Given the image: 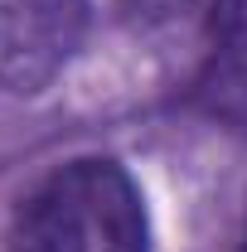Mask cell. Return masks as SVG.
Returning a JSON list of instances; mask_svg holds the SVG:
<instances>
[{"label": "cell", "mask_w": 247, "mask_h": 252, "mask_svg": "<svg viewBox=\"0 0 247 252\" xmlns=\"http://www.w3.org/2000/svg\"><path fill=\"white\" fill-rule=\"evenodd\" d=\"M88 30V0H0V88L44 93Z\"/></svg>", "instance_id": "2"}, {"label": "cell", "mask_w": 247, "mask_h": 252, "mask_svg": "<svg viewBox=\"0 0 247 252\" xmlns=\"http://www.w3.org/2000/svg\"><path fill=\"white\" fill-rule=\"evenodd\" d=\"M10 252H151L146 204L117 160H73L20 199Z\"/></svg>", "instance_id": "1"}, {"label": "cell", "mask_w": 247, "mask_h": 252, "mask_svg": "<svg viewBox=\"0 0 247 252\" xmlns=\"http://www.w3.org/2000/svg\"><path fill=\"white\" fill-rule=\"evenodd\" d=\"M204 97L223 117H247V0H214V59Z\"/></svg>", "instance_id": "3"}]
</instances>
